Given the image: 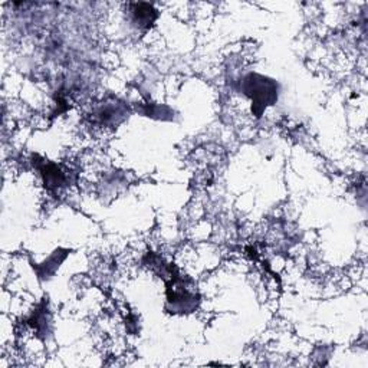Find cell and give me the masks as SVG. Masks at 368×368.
I'll return each mask as SVG.
<instances>
[{
	"label": "cell",
	"mask_w": 368,
	"mask_h": 368,
	"mask_svg": "<svg viewBox=\"0 0 368 368\" xmlns=\"http://www.w3.org/2000/svg\"><path fill=\"white\" fill-rule=\"evenodd\" d=\"M242 92L252 101V114L261 118L268 106L276 104L279 97V84L259 73H247L242 80Z\"/></svg>",
	"instance_id": "6da1fadb"
},
{
	"label": "cell",
	"mask_w": 368,
	"mask_h": 368,
	"mask_svg": "<svg viewBox=\"0 0 368 368\" xmlns=\"http://www.w3.org/2000/svg\"><path fill=\"white\" fill-rule=\"evenodd\" d=\"M167 297V309L173 314H190L197 309L200 304V297L196 290H193L189 283L178 275L177 271H173L166 288Z\"/></svg>",
	"instance_id": "7a4b0ae2"
},
{
	"label": "cell",
	"mask_w": 368,
	"mask_h": 368,
	"mask_svg": "<svg viewBox=\"0 0 368 368\" xmlns=\"http://www.w3.org/2000/svg\"><path fill=\"white\" fill-rule=\"evenodd\" d=\"M92 116L101 125H117L125 118L127 108L118 102H102L97 106Z\"/></svg>",
	"instance_id": "3957f363"
},
{
	"label": "cell",
	"mask_w": 368,
	"mask_h": 368,
	"mask_svg": "<svg viewBox=\"0 0 368 368\" xmlns=\"http://www.w3.org/2000/svg\"><path fill=\"white\" fill-rule=\"evenodd\" d=\"M130 22L137 29H149L153 26L159 13L150 4H131L128 5Z\"/></svg>",
	"instance_id": "277c9868"
},
{
	"label": "cell",
	"mask_w": 368,
	"mask_h": 368,
	"mask_svg": "<svg viewBox=\"0 0 368 368\" xmlns=\"http://www.w3.org/2000/svg\"><path fill=\"white\" fill-rule=\"evenodd\" d=\"M39 171H41L44 184H45V188H47L48 192L56 193L66 186L68 177L58 164L45 161L39 166Z\"/></svg>",
	"instance_id": "5b68a950"
},
{
	"label": "cell",
	"mask_w": 368,
	"mask_h": 368,
	"mask_svg": "<svg viewBox=\"0 0 368 368\" xmlns=\"http://www.w3.org/2000/svg\"><path fill=\"white\" fill-rule=\"evenodd\" d=\"M68 254H69L68 249H61V247L56 249L44 264L33 265L36 275H38L41 281H49L56 274V271L59 269L61 264L66 259Z\"/></svg>",
	"instance_id": "8992f818"
},
{
	"label": "cell",
	"mask_w": 368,
	"mask_h": 368,
	"mask_svg": "<svg viewBox=\"0 0 368 368\" xmlns=\"http://www.w3.org/2000/svg\"><path fill=\"white\" fill-rule=\"evenodd\" d=\"M27 324L38 333V336H47L49 334V325H51V317L48 312V307L44 304L39 305V309L32 312V315L27 319Z\"/></svg>",
	"instance_id": "52a82bcc"
}]
</instances>
